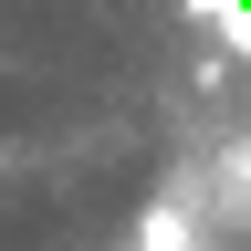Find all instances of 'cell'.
<instances>
[{
	"instance_id": "obj_1",
	"label": "cell",
	"mask_w": 251,
	"mask_h": 251,
	"mask_svg": "<svg viewBox=\"0 0 251 251\" xmlns=\"http://www.w3.org/2000/svg\"><path fill=\"white\" fill-rule=\"evenodd\" d=\"M136 251H199V209H188V199H147Z\"/></svg>"
},
{
	"instance_id": "obj_2",
	"label": "cell",
	"mask_w": 251,
	"mask_h": 251,
	"mask_svg": "<svg viewBox=\"0 0 251 251\" xmlns=\"http://www.w3.org/2000/svg\"><path fill=\"white\" fill-rule=\"evenodd\" d=\"M230 188H241V199H251V147H230Z\"/></svg>"
}]
</instances>
